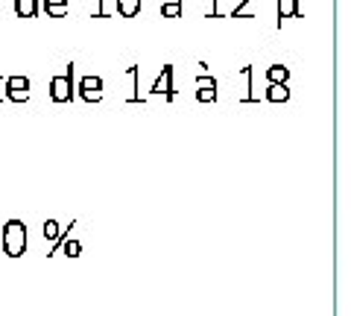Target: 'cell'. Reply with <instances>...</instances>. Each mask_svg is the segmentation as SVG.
Masks as SVG:
<instances>
[{
  "instance_id": "obj_1",
  "label": "cell",
  "mask_w": 351,
  "mask_h": 316,
  "mask_svg": "<svg viewBox=\"0 0 351 316\" xmlns=\"http://www.w3.org/2000/svg\"><path fill=\"white\" fill-rule=\"evenodd\" d=\"M3 249L9 258H21L27 252V226L21 220H9L3 226Z\"/></svg>"
},
{
  "instance_id": "obj_2",
  "label": "cell",
  "mask_w": 351,
  "mask_h": 316,
  "mask_svg": "<svg viewBox=\"0 0 351 316\" xmlns=\"http://www.w3.org/2000/svg\"><path fill=\"white\" fill-rule=\"evenodd\" d=\"M50 97L56 103H68L73 97V68L64 73V76H56V80L50 82Z\"/></svg>"
},
{
  "instance_id": "obj_3",
  "label": "cell",
  "mask_w": 351,
  "mask_h": 316,
  "mask_svg": "<svg viewBox=\"0 0 351 316\" xmlns=\"http://www.w3.org/2000/svg\"><path fill=\"white\" fill-rule=\"evenodd\" d=\"M3 94L9 97V100H15V103H24L29 97V82L24 80V76H9Z\"/></svg>"
},
{
  "instance_id": "obj_4",
  "label": "cell",
  "mask_w": 351,
  "mask_h": 316,
  "mask_svg": "<svg viewBox=\"0 0 351 316\" xmlns=\"http://www.w3.org/2000/svg\"><path fill=\"white\" fill-rule=\"evenodd\" d=\"M80 88H82V97H85V100H88V103H94V100H100V97H103V80H100V76H85Z\"/></svg>"
},
{
  "instance_id": "obj_5",
  "label": "cell",
  "mask_w": 351,
  "mask_h": 316,
  "mask_svg": "<svg viewBox=\"0 0 351 316\" xmlns=\"http://www.w3.org/2000/svg\"><path fill=\"white\" fill-rule=\"evenodd\" d=\"M15 12L21 18H32L36 15V0H15Z\"/></svg>"
},
{
  "instance_id": "obj_6",
  "label": "cell",
  "mask_w": 351,
  "mask_h": 316,
  "mask_svg": "<svg viewBox=\"0 0 351 316\" xmlns=\"http://www.w3.org/2000/svg\"><path fill=\"white\" fill-rule=\"evenodd\" d=\"M117 9L120 12H123L126 18H132L141 9V0H117Z\"/></svg>"
},
{
  "instance_id": "obj_7",
  "label": "cell",
  "mask_w": 351,
  "mask_h": 316,
  "mask_svg": "<svg viewBox=\"0 0 351 316\" xmlns=\"http://www.w3.org/2000/svg\"><path fill=\"white\" fill-rule=\"evenodd\" d=\"M44 6H47V12L62 15V12H64V6H68V0H44Z\"/></svg>"
}]
</instances>
